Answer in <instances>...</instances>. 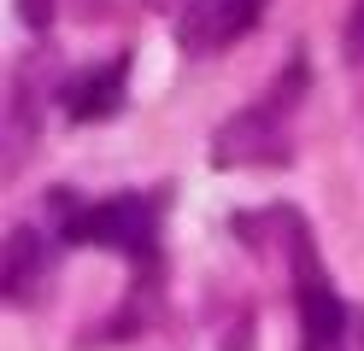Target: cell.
<instances>
[{"label":"cell","instance_id":"cell-1","mask_svg":"<svg viewBox=\"0 0 364 351\" xmlns=\"http://www.w3.org/2000/svg\"><path fill=\"white\" fill-rule=\"evenodd\" d=\"M300 88H306V65H288V77L277 82V94L264 106L235 111L212 135V164H223V170H235V164H288V152H294L288 147V111L300 100Z\"/></svg>","mask_w":364,"mask_h":351},{"label":"cell","instance_id":"cell-2","mask_svg":"<svg viewBox=\"0 0 364 351\" xmlns=\"http://www.w3.org/2000/svg\"><path fill=\"white\" fill-rule=\"evenodd\" d=\"M288 264H294V304H300V351H341L347 340V304L335 299L317 240L306 234V223L288 217Z\"/></svg>","mask_w":364,"mask_h":351},{"label":"cell","instance_id":"cell-3","mask_svg":"<svg viewBox=\"0 0 364 351\" xmlns=\"http://www.w3.org/2000/svg\"><path fill=\"white\" fill-rule=\"evenodd\" d=\"M159 217H153V199L141 194H124V199H100V205H71L65 211V246H112V252H129V257H153L159 240Z\"/></svg>","mask_w":364,"mask_h":351},{"label":"cell","instance_id":"cell-4","mask_svg":"<svg viewBox=\"0 0 364 351\" xmlns=\"http://www.w3.org/2000/svg\"><path fill=\"white\" fill-rule=\"evenodd\" d=\"M259 12H264V0H182L176 41H182V53H194V59L223 53L230 41H241L259 23Z\"/></svg>","mask_w":364,"mask_h":351},{"label":"cell","instance_id":"cell-5","mask_svg":"<svg viewBox=\"0 0 364 351\" xmlns=\"http://www.w3.org/2000/svg\"><path fill=\"white\" fill-rule=\"evenodd\" d=\"M124 77H129V59H106L95 70H77L71 82H65L59 106L71 123H100V117H112L124 106Z\"/></svg>","mask_w":364,"mask_h":351},{"label":"cell","instance_id":"cell-6","mask_svg":"<svg viewBox=\"0 0 364 351\" xmlns=\"http://www.w3.org/2000/svg\"><path fill=\"white\" fill-rule=\"evenodd\" d=\"M41 269V257H36V234L18 223L12 234H6V299L12 304H24V275H36Z\"/></svg>","mask_w":364,"mask_h":351},{"label":"cell","instance_id":"cell-7","mask_svg":"<svg viewBox=\"0 0 364 351\" xmlns=\"http://www.w3.org/2000/svg\"><path fill=\"white\" fill-rule=\"evenodd\" d=\"M341 47H347V59H364V0H353L347 23H341Z\"/></svg>","mask_w":364,"mask_h":351},{"label":"cell","instance_id":"cell-8","mask_svg":"<svg viewBox=\"0 0 364 351\" xmlns=\"http://www.w3.org/2000/svg\"><path fill=\"white\" fill-rule=\"evenodd\" d=\"M18 18H24L30 30H48L53 23V0H18Z\"/></svg>","mask_w":364,"mask_h":351}]
</instances>
